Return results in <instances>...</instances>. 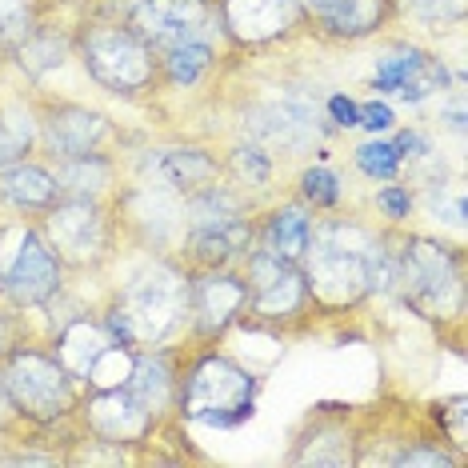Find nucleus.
<instances>
[{"mask_svg":"<svg viewBox=\"0 0 468 468\" xmlns=\"http://www.w3.org/2000/svg\"><path fill=\"white\" fill-rule=\"evenodd\" d=\"M385 232V225L345 217L340 208L316 212L313 237H308V249L301 257V272L316 313H353L356 304L368 301V269Z\"/></svg>","mask_w":468,"mask_h":468,"instance_id":"f257e3e1","label":"nucleus"},{"mask_svg":"<svg viewBox=\"0 0 468 468\" xmlns=\"http://www.w3.org/2000/svg\"><path fill=\"white\" fill-rule=\"evenodd\" d=\"M397 301L432 324L464 328L468 313V276L464 249L424 232H397Z\"/></svg>","mask_w":468,"mask_h":468,"instance_id":"f03ea898","label":"nucleus"},{"mask_svg":"<svg viewBox=\"0 0 468 468\" xmlns=\"http://www.w3.org/2000/svg\"><path fill=\"white\" fill-rule=\"evenodd\" d=\"M261 377L244 368L237 356L217 353V345H188L180 368L176 417L200 429H240L257 412Z\"/></svg>","mask_w":468,"mask_h":468,"instance_id":"7ed1b4c3","label":"nucleus"},{"mask_svg":"<svg viewBox=\"0 0 468 468\" xmlns=\"http://www.w3.org/2000/svg\"><path fill=\"white\" fill-rule=\"evenodd\" d=\"M0 385L13 400L25 429H65L80 409L84 388L65 372L57 356L40 345H13L0 353Z\"/></svg>","mask_w":468,"mask_h":468,"instance_id":"20e7f679","label":"nucleus"},{"mask_svg":"<svg viewBox=\"0 0 468 468\" xmlns=\"http://www.w3.org/2000/svg\"><path fill=\"white\" fill-rule=\"evenodd\" d=\"M72 57H80L84 72L101 84L104 92L124 101L156 92V52L116 16H89L72 33Z\"/></svg>","mask_w":468,"mask_h":468,"instance_id":"39448f33","label":"nucleus"},{"mask_svg":"<svg viewBox=\"0 0 468 468\" xmlns=\"http://www.w3.org/2000/svg\"><path fill=\"white\" fill-rule=\"evenodd\" d=\"M188 284H193V272L176 257H153L144 269H136L129 281L112 292V301L129 313L136 345L141 348L173 345V340L185 333L188 328Z\"/></svg>","mask_w":468,"mask_h":468,"instance_id":"423d86ee","label":"nucleus"},{"mask_svg":"<svg viewBox=\"0 0 468 468\" xmlns=\"http://www.w3.org/2000/svg\"><path fill=\"white\" fill-rule=\"evenodd\" d=\"M65 261L57 257L37 220L13 217L0 229V304L8 313L45 308L65 289Z\"/></svg>","mask_w":468,"mask_h":468,"instance_id":"0eeeda50","label":"nucleus"},{"mask_svg":"<svg viewBox=\"0 0 468 468\" xmlns=\"http://www.w3.org/2000/svg\"><path fill=\"white\" fill-rule=\"evenodd\" d=\"M37 225L69 272H101L121 244L116 208L101 197H60Z\"/></svg>","mask_w":468,"mask_h":468,"instance_id":"6e6552de","label":"nucleus"},{"mask_svg":"<svg viewBox=\"0 0 468 468\" xmlns=\"http://www.w3.org/2000/svg\"><path fill=\"white\" fill-rule=\"evenodd\" d=\"M97 13L124 20L153 52L180 45V40L225 45L217 0H97Z\"/></svg>","mask_w":468,"mask_h":468,"instance_id":"1a4fd4ad","label":"nucleus"},{"mask_svg":"<svg viewBox=\"0 0 468 468\" xmlns=\"http://www.w3.org/2000/svg\"><path fill=\"white\" fill-rule=\"evenodd\" d=\"M244 284H249V313L244 321L272 328V333H289L301 328L313 316V296H308V281L301 264L281 261L264 249H252L240 261Z\"/></svg>","mask_w":468,"mask_h":468,"instance_id":"9d476101","label":"nucleus"},{"mask_svg":"<svg viewBox=\"0 0 468 468\" xmlns=\"http://www.w3.org/2000/svg\"><path fill=\"white\" fill-rule=\"evenodd\" d=\"M249 313V284H244L240 264L237 269H205L193 272L188 284V345H217L229 328L244 324Z\"/></svg>","mask_w":468,"mask_h":468,"instance_id":"9b49d317","label":"nucleus"},{"mask_svg":"<svg viewBox=\"0 0 468 468\" xmlns=\"http://www.w3.org/2000/svg\"><path fill=\"white\" fill-rule=\"evenodd\" d=\"M37 109V153L45 161L60 156H84V153H104L116 141L112 121L89 104L77 101H57V97H33Z\"/></svg>","mask_w":468,"mask_h":468,"instance_id":"f8f14e48","label":"nucleus"},{"mask_svg":"<svg viewBox=\"0 0 468 468\" xmlns=\"http://www.w3.org/2000/svg\"><path fill=\"white\" fill-rule=\"evenodd\" d=\"M84 436H97V441L121 444V449H136V444H148L161 429V420L148 409L136 404V397L124 385L116 388H89L80 397L77 417Z\"/></svg>","mask_w":468,"mask_h":468,"instance_id":"ddd939ff","label":"nucleus"},{"mask_svg":"<svg viewBox=\"0 0 468 468\" xmlns=\"http://www.w3.org/2000/svg\"><path fill=\"white\" fill-rule=\"evenodd\" d=\"M225 45L237 52H261L301 33L304 16L296 0H217Z\"/></svg>","mask_w":468,"mask_h":468,"instance_id":"4468645a","label":"nucleus"},{"mask_svg":"<svg viewBox=\"0 0 468 468\" xmlns=\"http://www.w3.org/2000/svg\"><path fill=\"white\" fill-rule=\"evenodd\" d=\"M188 348L180 345H156V348H136L133 372L124 388L136 397L141 409H148L156 420L176 417V392H180V368H185Z\"/></svg>","mask_w":468,"mask_h":468,"instance_id":"2eb2a0df","label":"nucleus"},{"mask_svg":"<svg viewBox=\"0 0 468 468\" xmlns=\"http://www.w3.org/2000/svg\"><path fill=\"white\" fill-rule=\"evenodd\" d=\"M296 8L316 37L336 45L365 40L392 20V0H296Z\"/></svg>","mask_w":468,"mask_h":468,"instance_id":"dca6fc26","label":"nucleus"},{"mask_svg":"<svg viewBox=\"0 0 468 468\" xmlns=\"http://www.w3.org/2000/svg\"><path fill=\"white\" fill-rule=\"evenodd\" d=\"M257 249V212L229 225H212V229H188L180 240L176 261L188 272H205V269H237V264Z\"/></svg>","mask_w":468,"mask_h":468,"instance_id":"f3484780","label":"nucleus"},{"mask_svg":"<svg viewBox=\"0 0 468 468\" xmlns=\"http://www.w3.org/2000/svg\"><path fill=\"white\" fill-rule=\"evenodd\" d=\"M144 176L161 180L176 197H193L197 188L212 185L225 176V161L217 148L205 144H173V148H153L144 156Z\"/></svg>","mask_w":468,"mask_h":468,"instance_id":"a211bd4d","label":"nucleus"},{"mask_svg":"<svg viewBox=\"0 0 468 468\" xmlns=\"http://www.w3.org/2000/svg\"><path fill=\"white\" fill-rule=\"evenodd\" d=\"M65 197L52 176L48 161H37V156H25V161L0 168V208L13 212V217L25 220H40L45 212Z\"/></svg>","mask_w":468,"mask_h":468,"instance_id":"6ab92c4d","label":"nucleus"},{"mask_svg":"<svg viewBox=\"0 0 468 468\" xmlns=\"http://www.w3.org/2000/svg\"><path fill=\"white\" fill-rule=\"evenodd\" d=\"M313 220H316V212L304 208L296 197L257 212V249L272 252V257H281V261L301 264L308 237H313Z\"/></svg>","mask_w":468,"mask_h":468,"instance_id":"aec40b11","label":"nucleus"},{"mask_svg":"<svg viewBox=\"0 0 468 468\" xmlns=\"http://www.w3.org/2000/svg\"><path fill=\"white\" fill-rule=\"evenodd\" d=\"M48 168L65 197L112 200L116 188H121V165H116L109 148L104 153H84V156H60V161H48Z\"/></svg>","mask_w":468,"mask_h":468,"instance_id":"412c9836","label":"nucleus"},{"mask_svg":"<svg viewBox=\"0 0 468 468\" xmlns=\"http://www.w3.org/2000/svg\"><path fill=\"white\" fill-rule=\"evenodd\" d=\"M220 65L217 40H180L156 52V84L168 92H185L205 84Z\"/></svg>","mask_w":468,"mask_h":468,"instance_id":"4be33fe9","label":"nucleus"},{"mask_svg":"<svg viewBox=\"0 0 468 468\" xmlns=\"http://www.w3.org/2000/svg\"><path fill=\"white\" fill-rule=\"evenodd\" d=\"M112 340L109 333L101 328V321L92 313H80V316H72V321L60 328V333H52V356L65 365V372L77 385L84 388V380H89V372L92 365H97V356L109 348Z\"/></svg>","mask_w":468,"mask_h":468,"instance_id":"5701e85b","label":"nucleus"},{"mask_svg":"<svg viewBox=\"0 0 468 468\" xmlns=\"http://www.w3.org/2000/svg\"><path fill=\"white\" fill-rule=\"evenodd\" d=\"M308 429L296 449L289 456V464H328V468H340V464H356V432L345 424V417H328L321 412L316 420H308Z\"/></svg>","mask_w":468,"mask_h":468,"instance_id":"b1692460","label":"nucleus"},{"mask_svg":"<svg viewBox=\"0 0 468 468\" xmlns=\"http://www.w3.org/2000/svg\"><path fill=\"white\" fill-rule=\"evenodd\" d=\"M257 212V200L249 193H240L229 176L212 180V185L197 188L193 197H185V220L188 229H212V225H229V220L252 217Z\"/></svg>","mask_w":468,"mask_h":468,"instance_id":"393cba45","label":"nucleus"},{"mask_svg":"<svg viewBox=\"0 0 468 468\" xmlns=\"http://www.w3.org/2000/svg\"><path fill=\"white\" fill-rule=\"evenodd\" d=\"M72 57V33H65V28H57V25H48L45 16L33 25V33H28L25 40L16 45V52L8 60L25 72L28 80H40V77H48L52 69H60L65 60Z\"/></svg>","mask_w":468,"mask_h":468,"instance_id":"a878e982","label":"nucleus"},{"mask_svg":"<svg viewBox=\"0 0 468 468\" xmlns=\"http://www.w3.org/2000/svg\"><path fill=\"white\" fill-rule=\"evenodd\" d=\"M220 161H225V176L240 188V193H249L252 200L269 193L272 180H276V156L261 141H252V136L232 141L225 153H220Z\"/></svg>","mask_w":468,"mask_h":468,"instance_id":"bb28decb","label":"nucleus"},{"mask_svg":"<svg viewBox=\"0 0 468 468\" xmlns=\"http://www.w3.org/2000/svg\"><path fill=\"white\" fill-rule=\"evenodd\" d=\"M37 109L25 97H5L0 101V168L25 161L37 153Z\"/></svg>","mask_w":468,"mask_h":468,"instance_id":"cd10ccee","label":"nucleus"},{"mask_svg":"<svg viewBox=\"0 0 468 468\" xmlns=\"http://www.w3.org/2000/svg\"><path fill=\"white\" fill-rule=\"evenodd\" d=\"M420 45H409V40H388L385 48L372 57V92H380V97H397V92L404 89V80L412 77V69L424 60Z\"/></svg>","mask_w":468,"mask_h":468,"instance_id":"c85d7f7f","label":"nucleus"},{"mask_svg":"<svg viewBox=\"0 0 468 468\" xmlns=\"http://www.w3.org/2000/svg\"><path fill=\"white\" fill-rule=\"evenodd\" d=\"M404 16L424 33L461 28L468 16V0H392V20Z\"/></svg>","mask_w":468,"mask_h":468,"instance_id":"c756f323","label":"nucleus"},{"mask_svg":"<svg viewBox=\"0 0 468 468\" xmlns=\"http://www.w3.org/2000/svg\"><path fill=\"white\" fill-rule=\"evenodd\" d=\"M296 200L313 212H336L345 205V180L328 165H308L296 173Z\"/></svg>","mask_w":468,"mask_h":468,"instance_id":"7c9ffc66","label":"nucleus"},{"mask_svg":"<svg viewBox=\"0 0 468 468\" xmlns=\"http://www.w3.org/2000/svg\"><path fill=\"white\" fill-rule=\"evenodd\" d=\"M353 165H356L360 176H365V180H377V185L404 176L397 144L385 141V136H368L365 144H356V148H353Z\"/></svg>","mask_w":468,"mask_h":468,"instance_id":"2f4dec72","label":"nucleus"},{"mask_svg":"<svg viewBox=\"0 0 468 468\" xmlns=\"http://www.w3.org/2000/svg\"><path fill=\"white\" fill-rule=\"evenodd\" d=\"M464 461L468 456L449 449L441 436H417V441H404V449L388 456V464H397V468H420V464H429V468H441V464L461 468Z\"/></svg>","mask_w":468,"mask_h":468,"instance_id":"473e14b6","label":"nucleus"},{"mask_svg":"<svg viewBox=\"0 0 468 468\" xmlns=\"http://www.w3.org/2000/svg\"><path fill=\"white\" fill-rule=\"evenodd\" d=\"M372 212L385 229H404L417 212V188L409 180H385V188H377V197H372Z\"/></svg>","mask_w":468,"mask_h":468,"instance_id":"72a5a7b5","label":"nucleus"},{"mask_svg":"<svg viewBox=\"0 0 468 468\" xmlns=\"http://www.w3.org/2000/svg\"><path fill=\"white\" fill-rule=\"evenodd\" d=\"M37 20H40L37 0H0V60L13 57L20 40L33 33Z\"/></svg>","mask_w":468,"mask_h":468,"instance_id":"f704fd0d","label":"nucleus"},{"mask_svg":"<svg viewBox=\"0 0 468 468\" xmlns=\"http://www.w3.org/2000/svg\"><path fill=\"white\" fill-rule=\"evenodd\" d=\"M464 397L456 392V397H449V400H436L432 404V420H436V432H441V441L444 444H452L461 456H468V449H464V420H468V409H464Z\"/></svg>","mask_w":468,"mask_h":468,"instance_id":"c9c22d12","label":"nucleus"},{"mask_svg":"<svg viewBox=\"0 0 468 468\" xmlns=\"http://www.w3.org/2000/svg\"><path fill=\"white\" fill-rule=\"evenodd\" d=\"M324 116L336 133H348L360 121V101H353L348 92H333V97H324Z\"/></svg>","mask_w":468,"mask_h":468,"instance_id":"e433bc0d","label":"nucleus"},{"mask_svg":"<svg viewBox=\"0 0 468 468\" xmlns=\"http://www.w3.org/2000/svg\"><path fill=\"white\" fill-rule=\"evenodd\" d=\"M356 129H365L368 136L392 133V129H397V112H392L385 101H365V104H360V121H356Z\"/></svg>","mask_w":468,"mask_h":468,"instance_id":"4c0bfd02","label":"nucleus"},{"mask_svg":"<svg viewBox=\"0 0 468 468\" xmlns=\"http://www.w3.org/2000/svg\"><path fill=\"white\" fill-rule=\"evenodd\" d=\"M436 121H441L449 133L464 136V89H452L449 101L441 97V116H436Z\"/></svg>","mask_w":468,"mask_h":468,"instance_id":"58836bf2","label":"nucleus"},{"mask_svg":"<svg viewBox=\"0 0 468 468\" xmlns=\"http://www.w3.org/2000/svg\"><path fill=\"white\" fill-rule=\"evenodd\" d=\"M8 464H60L65 456L60 452H33V449H25V452H13V456H5Z\"/></svg>","mask_w":468,"mask_h":468,"instance_id":"ea45409f","label":"nucleus"}]
</instances>
